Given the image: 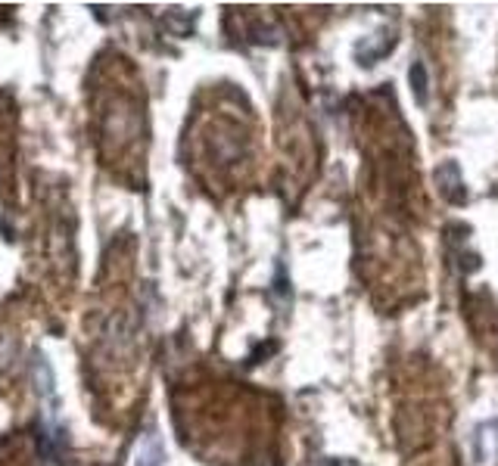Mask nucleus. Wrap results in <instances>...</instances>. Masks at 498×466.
<instances>
[{"mask_svg":"<svg viewBox=\"0 0 498 466\" xmlns=\"http://www.w3.org/2000/svg\"><path fill=\"white\" fill-rule=\"evenodd\" d=\"M412 91H414V100L417 103H427V69L423 63H414L412 66Z\"/></svg>","mask_w":498,"mask_h":466,"instance_id":"f03ea898","label":"nucleus"},{"mask_svg":"<svg viewBox=\"0 0 498 466\" xmlns=\"http://www.w3.org/2000/svg\"><path fill=\"white\" fill-rule=\"evenodd\" d=\"M436 184H440V193L446 196L449 202H464V199H467V193H464V187H461V174H458L455 162H449L446 168H440V171H436Z\"/></svg>","mask_w":498,"mask_h":466,"instance_id":"f257e3e1","label":"nucleus"}]
</instances>
